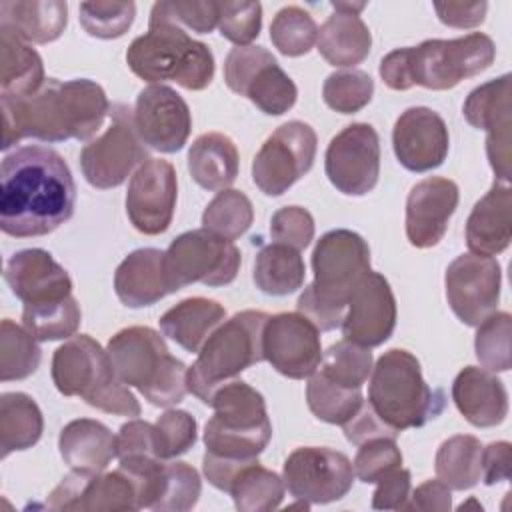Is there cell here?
Instances as JSON below:
<instances>
[{
    "label": "cell",
    "instance_id": "4dcf8cb0",
    "mask_svg": "<svg viewBox=\"0 0 512 512\" xmlns=\"http://www.w3.org/2000/svg\"><path fill=\"white\" fill-rule=\"evenodd\" d=\"M58 450L72 470L98 474L116 458V436L98 420L78 418L60 430Z\"/></svg>",
    "mask_w": 512,
    "mask_h": 512
},
{
    "label": "cell",
    "instance_id": "b9f144b4",
    "mask_svg": "<svg viewBox=\"0 0 512 512\" xmlns=\"http://www.w3.org/2000/svg\"><path fill=\"white\" fill-rule=\"evenodd\" d=\"M80 306L74 296L64 300L24 306L22 310V326L38 340H64L72 338L80 326Z\"/></svg>",
    "mask_w": 512,
    "mask_h": 512
},
{
    "label": "cell",
    "instance_id": "ba28073f",
    "mask_svg": "<svg viewBox=\"0 0 512 512\" xmlns=\"http://www.w3.org/2000/svg\"><path fill=\"white\" fill-rule=\"evenodd\" d=\"M266 320L268 314L260 310H242L224 320L206 338L196 362L188 368V392L210 404L216 388L236 380L246 368L264 360L262 334Z\"/></svg>",
    "mask_w": 512,
    "mask_h": 512
},
{
    "label": "cell",
    "instance_id": "1f68e13d",
    "mask_svg": "<svg viewBox=\"0 0 512 512\" xmlns=\"http://www.w3.org/2000/svg\"><path fill=\"white\" fill-rule=\"evenodd\" d=\"M226 310L210 298L180 300L160 316V330L186 352H198L206 338L224 322Z\"/></svg>",
    "mask_w": 512,
    "mask_h": 512
},
{
    "label": "cell",
    "instance_id": "7dc6e473",
    "mask_svg": "<svg viewBox=\"0 0 512 512\" xmlns=\"http://www.w3.org/2000/svg\"><path fill=\"white\" fill-rule=\"evenodd\" d=\"M374 94V80L364 70H338L326 76L322 98L328 108L340 114L360 112Z\"/></svg>",
    "mask_w": 512,
    "mask_h": 512
},
{
    "label": "cell",
    "instance_id": "6125c7cd",
    "mask_svg": "<svg viewBox=\"0 0 512 512\" xmlns=\"http://www.w3.org/2000/svg\"><path fill=\"white\" fill-rule=\"evenodd\" d=\"M380 78L384 84L392 90H408L414 86L412 80V62H410V46L408 48H396L388 52L380 60Z\"/></svg>",
    "mask_w": 512,
    "mask_h": 512
},
{
    "label": "cell",
    "instance_id": "f1b7e54d",
    "mask_svg": "<svg viewBox=\"0 0 512 512\" xmlns=\"http://www.w3.org/2000/svg\"><path fill=\"white\" fill-rule=\"evenodd\" d=\"M114 292L128 308L152 306L166 294H172L164 268V252L158 248L130 252L114 272Z\"/></svg>",
    "mask_w": 512,
    "mask_h": 512
},
{
    "label": "cell",
    "instance_id": "484cf974",
    "mask_svg": "<svg viewBox=\"0 0 512 512\" xmlns=\"http://www.w3.org/2000/svg\"><path fill=\"white\" fill-rule=\"evenodd\" d=\"M4 280L24 306L72 296L70 274L42 248H26L12 254L4 268Z\"/></svg>",
    "mask_w": 512,
    "mask_h": 512
},
{
    "label": "cell",
    "instance_id": "d6a6232c",
    "mask_svg": "<svg viewBox=\"0 0 512 512\" xmlns=\"http://www.w3.org/2000/svg\"><path fill=\"white\" fill-rule=\"evenodd\" d=\"M238 166V148L222 132L200 134L190 146L188 172L204 190H226L236 180Z\"/></svg>",
    "mask_w": 512,
    "mask_h": 512
},
{
    "label": "cell",
    "instance_id": "f5cc1de1",
    "mask_svg": "<svg viewBox=\"0 0 512 512\" xmlns=\"http://www.w3.org/2000/svg\"><path fill=\"white\" fill-rule=\"evenodd\" d=\"M262 28L260 2L224 0L218 2V30L236 46H250Z\"/></svg>",
    "mask_w": 512,
    "mask_h": 512
},
{
    "label": "cell",
    "instance_id": "2e32d148",
    "mask_svg": "<svg viewBox=\"0 0 512 512\" xmlns=\"http://www.w3.org/2000/svg\"><path fill=\"white\" fill-rule=\"evenodd\" d=\"M324 170L330 184L346 196H364L380 176V138L366 122L348 124L328 144Z\"/></svg>",
    "mask_w": 512,
    "mask_h": 512
},
{
    "label": "cell",
    "instance_id": "836d02e7",
    "mask_svg": "<svg viewBox=\"0 0 512 512\" xmlns=\"http://www.w3.org/2000/svg\"><path fill=\"white\" fill-rule=\"evenodd\" d=\"M316 48L328 64L350 68L370 54L372 34L358 14L334 10L318 28Z\"/></svg>",
    "mask_w": 512,
    "mask_h": 512
},
{
    "label": "cell",
    "instance_id": "91938a15",
    "mask_svg": "<svg viewBox=\"0 0 512 512\" xmlns=\"http://www.w3.org/2000/svg\"><path fill=\"white\" fill-rule=\"evenodd\" d=\"M438 20L450 28H474L484 22L486 2H436Z\"/></svg>",
    "mask_w": 512,
    "mask_h": 512
},
{
    "label": "cell",
    "instance_id": "f6af8a7d",
    "mask_svg": "<svg viewBox=\"0 0 512 512\" xmlns=\"http://www.w3.org/2000/svg\"><path fill=\"white\" fill-rule=\"evenodd\" d=\"M270 40L284 56H302L318 40L314 18L300 6H284L276 12L270 24Z\"/></svg>",
    "mask_w": 512,
    "mask_h": 512
},
{
    "label": "cell",
    "instance_id": "8992f818",
    "mask_svg": "<svg viewBox=\"0 0 512 512\" xmlns=\"http://www.w3.org/2000/svg\"><path fill=\"white\" fill-rule=\"evenodd\" d=\"M126 62L150 84L176 82L186 90H204L214 78L210 48L170 22H148V32L128 46Z\"/></svg>",
    "mask_w": 512,
    "mask_h": 512
},
{
    "label": "cell",
    "instance_id": "603a6c76",
    "mask_svg": "<svg viewBox=\"0 0 512 512\" xmlns=\"http://www.w3.org/2000/svg\"><path fill=\"white\" fill-rule=\"evenodd\" d=\"M396 316V298L388 280L370 270L348 298L342 334L354 344L374 348L392 336Z\"/></svg>",
    "mask_w": 512,
    "mask_h": 512
},
{
    "label": "cell",
    "instance_id": "6da1fadb",
    "mask_svg": "<svg viewBox=\"0 0 512 512\" xmlns=\"http://www.w3.org/2000/svg\"><path fill=\"white\" fill-rule=\"evenodd\" d=\"M76 184L64 158L46 146H22L0 168V228L14 238L54 232L74 214Z\"/></svg>",
    "mask_w": 512,
    "mask_h": 512
},
{
    "label": "cell",
    "instance_id": "94428289",
    "mask_svg": "<svg viewBox=\"0 0 512 512\" xmlns=\"http://www.w3.org/2000/svg\"><path fill=\"white\" fill-rule=\"evenodd\" d=\"M298 312L302 316H306L320 332L322 330H334L342 324V318H344V312L342 308H336V306H330L326 302H322L310 286L304 288V292L298 296Z\"/></svg>",
    "mask_w": 512,
    "mask_h": 512
},
{
    "label": "cell",
    "instance_id": "11a10c76",
    "mask_svg": "<svg viewBox=\"0 0 512 512\" xmlns=\"http://www.w3.org/2000/svg\"><path fill=\"white\" fill-rule=\"evenodd\" d=\"M402 452L396 438H374L360 444L352 462L354 476L366 484H376L382 476L400 468Z\"/></svg>",
    "mask_w": 512,
    "mask_h": 512
},
{
    "label": "cell",
    "instance_id": "83f0119b",
    "mask_svg": "<svg viewBox=\"0 0 512 512\" xmlns=\"http://www.w3.org/2000/svg\"><path fill=\"white\" fill-rule=\"evenodd\" d=\"M512 190L494 180L492 188L474 204L466 220V244L472 254L496 256L512 240Z\"/></svg>",
    "mask_w": 512,
    "mask_h": 512
},
{
    "label": "cell",
    "instance_id": "277c9868",
    "mask_svg": "<svg viewBox=\"0 0 512 512\" xmlns=\"http://www.w3.org/2000/svg\"><path fill=\"white\" fill-rule=\"evenodd\" d=\"M52 382L64 396H80L86 404L118 416H140V402L110 362L108 352L88 334L72 336L54 350Z\"/></svg>",
    "mask_w": 512,
    "mask_h": 512
},
{
    "label": "cell",
    "instance_id": "03108f58",
    "mask_svg": "<svg viewBox=\"0 0 512 512\" xmlns=\"http://www.w3.org/2000/svg\"><path fill=\"white\" fill-rule=\"evenodd\" d=\"M332 8L360 16V12L366 8V2H332Z\"/></svg>",
    "mask_w": 512,
    "mask_h": 512
},
{
    "label": "cell",
    "instance_id": "7a4b0ae2",
    "mask_svg": "<svg viewBox=\"0 0 512 512\" xmlns=\"http://www.w3.org/2000/svg\"><path fill=\"white\" fill-rule=\"evenodd\" d=\"M2 150L24 138L42 142L90 140L110 116L112 104L100 84L88 78H48L34 94L0 96Z\"/></svg>",
    "mask_w": 512,
    "mask_h": 512
},
{
    "label": "cell",
    "instance_id": "f907efd6",
    "mask_svg": "<svg viewBox=\"0 0 512 512\" xmlns=\"http://www.w3.org/2000/svg\"><path fill=\"white\" fill-rule=\"evenodd\" d=\"M148 22H170L198 34H210L218 26V2L212 0H164L150 10Z\"/></svg>",
    "mask_w": 512,
    "mask_h": 512
},
{
    "label": "cell",
    "instance_id": "7c38bea8",
    "mask_svg": "<svg viewBox=\"0 0 512 512\" xmlns=\"http://www.w3.org/2000/svg\"><path fill=\"white\" fill-rule=\"evenodd\" d=\"M312 270V292L322 302L346 310L354 288L370 272V248L358 232L330 230L314 246Z\"/></svg>",
    "mask_w": 512,
    "mask_h": 512
},
{
    "label": "cell",
    "instance_id": "6f0895ef",
    "mask_svg": "<svg viewBox=\"0 0 512 512\" xmlns=\"http://www.w3.org/2000/svg\"><path fill=\"white\" fill-rule=\"evenodd\" d=\"M342 430H344V436L348 442L360 446L368 440H374V438H396L400 432L390 428L376 412L374 408L370 406V402H362V406L358 408V412L346 420L342 424Z\"/></svg>",
    "mask_w": 512,
    "mask_h": 512
},
{
    "label": "cell",
    "instance_id": "4fadbf2b",
    "mask_svg": "<svg viewBox=\"0 0 512 512\" xmlns=\"http://www.w3.org/2000/svg\"><path fill=\"white\" fill-rule=\"evenodd\" d=\"M224 80L234 94L246 96L268 116L288 112L298 98L294 80L262 46L232 48L224 60Z\"/></svg>",
    "mask_w": 512,
    "mask_h": 512
},
{
    "label": "cell",
    "instance_id": "7402d4cb",
    "mask_svg": "<svg viewBox=\"0 0 512 512\" xmlns=\"http://www.w3.org/2000/svg\"><path fill=\"white\" fill-rule=\"evenodd\" d=\"M466 122L488 134L486 154L498 182H510V74L474 88L464 100Z\"/></svg>",
    "mask_w": 512,
    "mask_h": 512
},
{
    "label": "cell",
    "instance_id": "f546056e",
    "mask_svg": "<svg viewBox=\"0 0 512 512\" xmlns=\"http://www.w3.org/2000/svg\"><path fill=\"white\" fill-rule=\"evenodd\" d=\"M68 24V4L60 0H2L0 28L28 44H48L62 36Z\"/></svg>",
    "mask_w": 512,
    "mask_h": 512
},
{
    "label": "cell",
    "instance_id": "8fae6325",
    "mask_svg": "<svg viewBox=\"0 0 512 512\" xmlns=\"http://www.w3.org/2000/svg\"><path fill=\"white\" fill-rule=\"evenodd\" d=\"M146 160L148 150L136 132L134 114L124 104H112L110 124L104 134L88 142L80 152V168L86 182L100 190L120 186Z\"/></svg>",
    "mask_w": 512,
    "mask_h": 512
},
{
    "label": "cell",
    "instance_id": "3957f363",
    "mask_svg": "<svg viewBox=\"0 0 512 512\" xmlns=\"http://www.w3.org/2000/svg\"><path fill=\"white\" fill-rule=\"evenodd\" d=\"M114 372L126 386H134L150 404L170 408L188 392V368L174 358L164 338L150 326H128L106 346Z\"/></svg>",
    "mask_w": 512,
    "mask_h": 512
},
{
    "label": "cell",
    "instance_id": "9f6ffc18",
    "mask_svg": "<svg viewBox=\"0 0 512 512\" xmlns=\"http://www.w3.org/2000/svg\"><path fill=\"white\" fill-rule=\"evenodd\" d=\"M270 236L274 242L302 250L314 238V218L302 206H284L272 214Z\"/></svg>",
    "mask_w": 512,
    "mask_h": 512
},
{
    "label": "cell",
    "instance_id": "d6986e66",
    "mask_svg": "<svg viewBox=\"0 0 512 512\" xmlns=\"http://www.w3.org/2000/svg\"><path fill=\"white\" fill-rule=\"evenodd\" d=\"M264 360L286 378H310L322 362L320 330L300 312L268 316L262 334Z\"/></svg>",
    "mask_w": 512,
    "mask_h": 512
},
{
    "label": "cell",
    "instance_id": "be15d7a7",
    "mask_svg": "<svg viewBox=\"0 0 512 512\" xmlns=\"http://www.w3.org/2000/svg\"><path fill=\"white\" fill-rule=\"evenodd\" d=\"M450 508H452L450 488L438 478L422 482L414 492H410V498L404 506V510H426V512H446Z\"/></svg>",
    "mask_w": 512,
    "mask_h": 512
},
{
    "label": "cell",
    "instance_id": "cb8c5ba5",
    "mask_svg": "<svg viewBox=\"0 0 512 512\" xmlns=\"http://www.w3.org/2000/svg\"><path fill=\"white\" fill-rule=\"evenodd\" d=\"M392 148L406 170L430 172L448 156V126L432 108L412 106L404 110L394 124Z\"/></svg>",
    "mask_w": 512,
    "mask_h": 512
},
{
    "label": "cell",
    "instance_id": "e575fe53",
    "mask_svg": "<svg viewBox=\"0 0 512 512\" xmlns=\"http://www.w3.org/2000/svg\"><path fill=\"white\" fill-rule=\"evenodd\" d=\"M0 62L2 96L22 98L34 94L46 82L40 54L6 28H0Z\"/></svg>",
    "mask_w": 512,
    "mask_h": 512
},
{
    "label": "cell",
    "instance_id": "e0dca14e",
    "mask_svg": "<svg viewBox=\"0 0 512 512\" xmlns=\"http://www.w3.org/2000/svg\"><path fill=\"white\" fill-rule=\"evenodd\" d=\"M46 508L72 512L142 510L136 478L120 466L98 474L72 470L48 494Z\"/></svg>",
    "mask_w": 512,
    "mask_h": 512
},
{
    "label": "cell",
    "instance_id": "74e56055",
    "mask_svg": "<svg viewBox=\"0 0 512 512\" xmlns=\"http://www.w3.org/2000/svg\"><path fill=\"white\" fill-rule=\"evenodd\" d=\"M436 476L450 490H468L482 478V444L476 436L458 434L444 440L434 460Z\"/></svg>",
    "mask_w": 512,
    "mask_h": 512
},
{
    "label": "cell",
    "instance_id": "ab89813d",
    "mask_svg": "<svg viewBox=\"0 0 512 512\" xmlns=\"http://www.w3.org/2000/svg\"><path fill=\"white\" fill-rule=\"evenodd\" d=\"M306 402L318 420L342 426L358 412L364 398L362 388L340 386L316 370L306 384Z\"/></svg>",
    "mask_w": 512,
    "mask_h": 512
},
{
    "label": "cell",
    "instance_id": "c3c4849f",
    "mask_svg": "<svg viewBox=\"0 0 512 512\" xmlns=\"http://www.w3.org/2000/svg\"><path fill=\"white\" fill-rule=\"evenodd\" d=\"M474 352L482 368L492 372H506L512 366L510 358V334L512 316L508 312H494L482 324L476 326Z\"/></svg>",
    "mask_w": 512,
    "mask_h": 512
},
{
    "label": "cell",
    "instance_id": "60d3db41",
    "mask_svg": "<svg viewBox=\"0 0 512 512\" xmlns=\"http://www.w3.org/2000/svg\"><path fill=\"white\" fill-rule=\"evenodd\" d=\"M40 360L38 340L24 326L4 318L0 328V380H24L38 370Z\"/></svg>",
    "mask_w": 512,
    "mask_h": 512
},
{
    "label": "cell",
    "instance_id": "681fc988",
    "mask_svg": "<svg viewBox=\"0 0 512 512\" xmlns=\"http://www.w3.org/2000/svg\"><path fill=\"white\" fill-rule=\"evenodd\" d=\"M80 24L86 34L102 40L120 38L128 32L136 16L134 2H82Z\"/></svg>",
    "mask_w": 512,
    "mask_h": 512
},
{
    "label": "cell",
    "instance_id": "9a60e30c",
    "mask_svg": "<svg viewBox=\"0 0 512 512\" xmlns=\"http://www.w3.org/2000/svg\"><path fill=\"white\" fill-rule=\"evenodd\" d=\"M282 480L292 498L306 504H328L350 492L354 468L338 450L300 446L284 460Z\"/></svg>",
    "mask_w": 512,
    "mask_h": 512
},
{
    "label": "cell",
    "instance_id": "e7e4bbea",
    "mask_svg": "<svg viewBox=\"0 0 512 512\" xmlns=\"http://www.w3.org/2000/svg\"><path fill=\"white\" fill-rule=\"evenodd\" d=\"M510 442H492L482 446V482L486 486L504 482L510 478Z\"/></svg>",
    "mask_w": 512,
    "mask_h": 512
},
{
    "label": "cell",
    "instance_id": "d590c367",
    "mask_svg": "<svg viewBox=\"0 0 512 512\" xmlns=\"http://www.w3.org/2000/svg\"><path fill=\"white\" fill-rule=\"evenodd\" d=\"M306 266L300 250L272 242L258 250L254 260V284L260 292L270 296H288L302 288Z\"/></svg>",
    "mask_w": 512,
    "mask_h": 512
},
{
    "label": "cell",
    "instance_id": "4316f807",
    "mask_svg": "<svg viewBox=\"0 0 512 512\" xmlns=\"http://www.w3.org/2000/svg\"><path fill=\"white\" fill-rule=\"evenodd\" d=\"M452 400L458 412L476 428H492L508 414V392L496 372L466 366L452 382Z\"/></svg>",
    "mask_w": 512,
    "mask_h": 512
},
{
    "label": "cell",
    "instance_id": "d4e9b609",
    "mask_svg": "<svg viewBox=\"0 0 512 512\" xmlns=\"http://www.w3.org/2000/svg\"><path fill=\"white\" fill-rule=\"evenodd\" d=\"M460 192L450 178H424L412 186L406 198V238L416 248L436 246L456 212Z\"/></svg>",
    "mask_w": 512,
    "mask_h": 512
},
{
    "label": "cell",
    "instance_id": "5b68a950",
    "mask_svg": "<svg viewBox=\"0 0 512 512\" xmlns=\"http://www.w3.org/2000/svg\"><path fill=\"white\" fill-rule=\"evenodd\" d=\"M368 402L390 428L402 432L434 420L444 410L446 398L440 388L426 384L414 354L392 348L372 366Z\"/></svg>",
    "mask_w": 512,
    "mask_h": 512
},
{
    "label": "cell",
    "instance_id": "52a82bcc",
    "mask_svg": "<svg viewBox=\"0 0 512 512\" xmlns=\"http://www.w3.org/2000/svg\"><path fill=\"white\" fill-rule=\"evenodd\" d=\"M214 416L204 426L206 452L232 462H252L272 438L264 396L242 380H230L214 390Z\"/></svg>",
    "mask_w": 512,
    "mask_h": 512
},
{
    "label": "cell",
    "instance_id": "f35d334b",
    "mask_svg": "<svg viewBox=\"0 0 512 512\" xmlns=\"http://www.w3.org/2000/svg\"><path fill=\"white\" fill-rule=\"evenodd\" d=\"M228 494L240 512H270L284 498V480L254 460L236 472Z\"/></svg>",
    "mask_w": 512,
    "mask_h": 512
},
{
    "label": "cell",
    "instance_id": "ffe728a7",
    "mask_svg": "<svg viewBox=\"0 0 512 512\" xmlns=\"http://www.w3.org/2000/svg\"><path fill=\"white\" fill-rule=\"evenodd\" d=\"M178 198L176 170L168 160L148 158L130 178L126 214L130 224L146 236L168 230Z\"/></svg>",
    "mask_w": 512,
    "mask_h": 512
},
{
    "label": "cell",
    "instance_id": "ac0fdd59",
    "mask_svg": "<svg viewBox=\"0 0 512 512\" xmlns=\"http://www.w3.org/2000/svg\"><path fill=\"white\" fill-rule=\"evenodd\" d=\"M502 270L492 256L460 254L444 274L446 298L456 318L466 326L482 324L496 312Z\"/></svg>",
    "mask_w": 512,
    "mask_h": 512
},
{
    "label": "cell",
    "instance_id": "bcb514c9",
    "mask_svg": "<svg viewBox=\"0 0 512 512\" xmlns=\"http://www.w3.org/2000/svg\"><path fill=\"white\" fill-rule=\"evenodd\" d=\"M202 482L196 468L186 462H164L160 492L152 506L156 512H186L196 506Z\"/></svg>",
    "mask_w": 512,
    "mask_h": 512
},
{
    "label": "cell",
    "instance_id": "680465c9",
    "mask_svg": "<svg viewBox=\"0 0 512 512\" xmlns=\"http://www.w3.org/2000/svg\"><path fill=\"white\" fill-rule=\"evenodd\" d=\"M376 490L372 494V508L374 510H404L410 492V472L406 468H394L386 476L376 482Z\"/></svg>",
    "mask_w": 512,
    "mask_h": 512
},
{
    "label": "cell",
    "instance_id": "30bf717a",
    "mask_svg": "<svg viewBox=\"0 0 512 512\" xmlns=\"http://www.w3.org/2000/svg\"><path fill=\"white\" fill-rule=\"evenodd\" d=\"M494 58L496 46L482 32L452 40H424L410 46L412 80L428 90H450L462 80L488 70Z\"/></svg>",
    "mask_w": 512,
    "mask_h": 512
},
{
    "label": "cell",
    "instance_id": "816d5d0a",
    "mask_svg": "<svg viewBox=\"0 0 512 512\" xmlns=\"http://www.w3.org/2000/svg\"><path fill=\"white\" fill-rule=\"evenodd\" d=\"M116 458L120 466H142L162 460L154 424L140 418L122 424L116 434Z\"/></svg>",
    "mask_w": 512,
    "mask_h": 512
},
{
    "label": "cell",
    "instance_id": "44dd1931",
    "mask_svg": "<svg viewBox=\"0 0 512 512\" xmlns=\"http://www.w3.org/2000/svg\"><path fill=\"white\" fill-rule=\"evenodd\" d=\"M134 126L140 140L162 154L184 148L192 116L186 100L166 84H150L138 92L134 102Z\"/></svg>",
    "mask_w": 512,
    "mask_h": 512
},
{
    "label": "cell",
    "instance_id": "8d00e7d4",
    "mask_svg": "<svg viewBox=\"0 0 512 512\" xmlns=\"http://www.w3.org/2000/svg\"><path fill=\"white\" fill-rule=\"evenodd\" d=\"M44 430L38 404L24 392H4L0 396V448L2 458L16 450L32 448Z\"/></svg>",
    "mask_w": 512,
    "mask_h": 512
},
{
    "label": "cell",
    "instance_id": "db71d44e",
    "mask_svg": "<svg viewBox=\"0 0 512 512\" xmlns=\"http://www.w3.org/2000/svg\"><path fill=\"white\" fill-rule=\"evenodd\" d=\"M158 454L162 460H172L186 454L198 436V424L186 410H166L154 422Z\"/></svg>",
    "mask_w": 512,
    "mask_h": 512
},
{
    "label": "cell",
    "instance_id": "ee69618b",
    "mask_svg": "<svg viewBox=\"0 0 512 512\" xmlns=\"http://www.w3.org/2000/svg\"><path fill=\"white\" fill-rule=\"evenodd\" d=\"M320 372L332 382L346 388H362L372 374V352L350 340L332 344L320 362Z\"/></svg>",
    "mask_w": 512,
    "mask_h": 512
},
{
    "label": "cell",
    "instance_id": "7bdbcfd3",
    "mask_svg": "<svg viewBox=\"0 0 512 512\" xmlns=\"http://www.w3.org/2000/svg\"><path fill=\"white\" fill-rule=\"evenodd\" d=\"M254 220V208L250 198L234 188L220 190L202 212V228L226 238H240Z\"/></svg>",
    "mask_w": 512,
    "mask_h": 512
},
{
    "label": "cell",
    "instance_id": "5bb4252c",
    "mask_svg": "<svg viewBox=\"0 0 512 512\" xmlns=\"http://www.w3.org/2000/svg\"><path fill=\"white\" fill-rule=\"evenodd\" d=\"M318 138L310 124L290 120L278 126L260 146L252 160V180L266 196L288 192L316 158Z\"/></svg>",
    "mask_w": 512,
    "mask_h": 512
},
{
    "label": "cell",
    "instance_id": "9c48e42d",
    "mask_svg": "<svg viewBox=\"0 0 512 512\" xmlns=\"http://www.w3.org/2000/svg\"><path fill=\"white\" fill-rule=\"evenodd\" d=\"M242 264L240 250L206 228L176 236L164 252V268L170 292L190 284L226 286L234 282Z\"/></svg>",
    "mask_w": 512,
    "mask_h": 512
}]
</instances>
